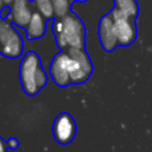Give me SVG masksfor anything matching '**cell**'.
<instances>
[{"instance_id":"6da1fadb","label":"cell","mask_w":152,"mask_h":152,"mask_svg":"<svg viewBox=\"0 0 152 152\" xmlns=\"http://www.w3.org/2000/svg\"><path fill=\"white\" fill-rule=\"evenodd\" d=\"M93 70V62L84 49L62 50L50 63V76L55 84L62 88L87 82Z\"/></svg>"},{"instance_id":"7a4b0ae2","label":"cell","mask_w":152,"mask_h":152,"mask_svg":"<svg viewBox=\"0 0 152 152\" xmlns=\"http://www.w3.org/2000/svg\"><path fill=\"white\" fill-rule=\"evenodd\" d=\"M56 44L61 50L84 49L86 28L81 19L74 13H66L62 18H57L52 24Z\"/></svg>"},{"instance_id":"3957f363","label":"cell","mask_w":152,"mask_h":152,"mask_svg":"<svg viewBox=\"0 0 152 152\" xmlns=\"http://www.w3.org/2000/svg\"><path fill=\"white\" fill-rule=\"evenodd\" d=\"M19 80L23 91L27 96H36L46 86L48 75L37 52L28 51L23 57L19 65Z\"/></svg>"},{"instance_id":"277c9868","label":"cell","mask_w":152,"mask_h":152,"mask_svg":"<svg viewBox=\"0 0 152 152\" xmlns=\"http://www.w3.org/2000/svg\"><path fill=\"white\" fill-rule=\"evenodd\" d=\"M23 39L10 20H0V53L7 58L14 59L23 53Z\"/></svg>"},{"instance_id":"5b68a950","label":"cell","mask_w":152,"mask_h":152,"mask_svg":"<svg viewBox=\"0 0 152 152\" xmlns=\"http://www.w3.org/2000/svg\"><path fill=\"white\" fill-rule=\"evenodd\" d=\"M113 18L114 31L118 39V44L121 46H128L137 39V27L135 18H131L121 12L119 8L114 7L109 13Z\"/></svg>"},{"instance_id":"8992f818","label":"cell","mask_w":152,"mask_h":152,"mask_svg":"<svg viewBox=\"0 0 152 152\" xmlns=\"http://www.w3.org/2000/svg\"><path fill=\"white\" fill-rule=\"evenodd\" d=\"M77 132V126L70 113L58 114L52 122V135L59 145H69Z\"/></svg>"},{"instance_id":"52a82bcc","label":"cell","mask_w":152,"mask_h":152,"mask_svg":"<svg viewBox=\"0 0 152 152\" xmlns=\"http://www.w3.org/2000/svg\"><path fill=\"white\" fill-rule=\"evenodd\" d=\"M99 39L102 49L107 52L113 51L119 45L114 31L113 18L110 17V14L102 17L99 23Z\"/></svg>"},{"instance_id":"ba28073f","label":"cell","mask_w":152,"mask_h":152,"mask_svg":"<svg viewBox=\"0 0 152 152\" xmlns=\"http://www.w3.org/2000/svg\"><path fill=\"white\" fill-rule=\"evenodd\" d=\"M28 5V0H13L7 19L17 26L26 27L33 13Z\"/></svg>"},{"instance_id":"9c48e42d","label":"cell","mask_w":152,"mask_h":152,"mask_svg":"<svg viewBox=\"0 0 152 152\" xmlns=\"http://www.w3.org/2000/svg\"><path fill=\"white\" fill-rule=\"evenodd\" d=\"M45 17L39 12H33L32 17L27 24V26L25 27L26 30V36L28 39H39L44 36L45 33V28H46V23H45Z\"/></svg>"},{"instance_id":"30bf717a","label":"cell","mask_w":152,"mask_h":152,"mask_svg":"<svg viewBox=\"0 0 152 152\" xmlns=\"http://www.w3.org/2000/svg\"><path fill=\"white\" fill-rule=\"evenodd\" d=\"M115 7L131 18H135L139 12L135 0H115Z\"/></svg>"},{"instance_id":"8fae6325","label":"cell","mask_w":152,"mask_h":152,"mask_svg":"<svg viewBox=\"0 0 152 152\" xmlns=\"http://www.w3.org/2000/svg\"><path fill=\"white\" fill-rule=\"evenodd\" d=\"M37 11H39L46 19H51L55 15V10L51 0H33Z\"/></svg>"},{"instance_id":"7c38bea8","label":"cell","mask_w":152,"mask_h":152,"mask_svg":"<svg viewBox=\"0 0 152 152\" xmlns=\"http://www.w3.org/2000/svg\"><path fill=\"white\" fill-rule=\"evenodd\" d=\"M55 10V15L57 18L64 17L66 13H69L70 1L69 0H51Z\"/></svg>"},{"instance_id":"4fadbf2b","label":"cell","mask_w":152,"mask_h":152,"mask_svg":"<svg viewBox=\"0 0 152 152\" xmlns=\"http://www.w3.org/2000/svg\"><path fill=\"white\" fill-rule=\"evenodd\" d=\"M6 141H7V146H8L10 150H17L19 147V145H20V142H19V140L17 138H10Z\"/></svg>"},{"instance_id":"5bb4252c","label":"cell","mask_w":152,"mask_h":152,"mask_svg":"<svg viewBox=\"0 0 152 152\" xmlns=\"http://www.w3.org/2000/svg\"><path fill=\"white\" fill-rule=\"evenodd\" d=\"M8 146H7V141L0 137V152H7Z\"/></svg>"},{"instance_id":"9a60e30c","label":"cell","mask_w":152,"mask_h":152,"mask_svg":"<svg viewBox=\"0 0 152 152\" xmlns=\"http://www.w3.org/2000/svg\"><path fill=\"white\" fill-rule=\"evenodd\" d=\"M4 1V4L5 5H10V4H12L13 2V0H2Z\"/></svg>"},{"instance_id":"2e32d148","label":"cell","mask_w":152,"mask_h":152,"mask_svg":"<svg viewBox=\"0 0 152 152\" xmlns=\"http://www.w3.org/2000/svg\"><path fill=\"white\" fill-rule=\"evenodd\" d=\"M2 5H4V1H2V0H0V10H1V7H2Z\"/></svg>"},{"instance_id":"e0dca14e","label":"cell","mask_w":152,"mask_h":152,"mask_svg":"<svg viewBox=\"0 0 152 152\" xmlns=\"http://www.w3.org/2000/svg\"><path fill=\"white\" fill-rule=\"evenodd\" d=\"M80 1H84V0H80Z\"/></svg>"}]
</instances>
